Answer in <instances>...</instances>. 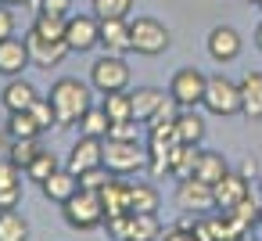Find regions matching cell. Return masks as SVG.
Masks as SVG:
<instances>
[{"label": "cell", "mask_w": 262, "mask_h": 241, "mask_svg": "<svg viewBox=\"0 0 262 241\" xmlns=\"http://www.w3.org/2000/svg\"><path fill=\"white\" fill-rule=\"evenodd\" d=\"M47 101H51V108H54V123H58L61 130L76 126V123L86 115V108L94 105V101H90V87L79 83V79H58V83L51 87Z\"/></svg>", "instance_id": "6da1fadb"}, {"label": "cell", "mask_w": 262, "mask_h": 241, "mask_svg": "<svg viewBox=\"0 0 262 241\" xmlns=\"http://www.w3.org/2000/svg\"><path fill=\"white\" fill-rule=\"evenodd\" d=\"M169 44H172V33H169L158 18L140 15V18L129 22V51L147 54V58H158V54L169 51Z\"/></svg>", "instance_id": "7a4b0ae2"}, {"label": "cell", "mask_w": 262, "mask_h": 241, "mask_svg": "<svg viewBox=\"0 0 262 241\" xmlns=\"http://www.w3.org/2000/svg\"><path fill=\"white\" fill-rule=\"evenodd\" d=\"M61 216L72 230H94L104 223V205H101V191H86L79 187L65 205H61Z\"/></svg>", "instance_id": "3957f363"}, {"label": "cell", "mask_w": 262, "mask_h": 241, "mask_svg": "<svg viewBox=\"0 0 262 241\" xmlns=\"http://www.w3.org/2000/svg\"><path fill=\"white\" fill-rule=\"evenodd\" d=\"M104 169L112 176H129L137 169H147V148L140 140H104Z\"/></svg>", "instance_id": "277c9868"}, {"label": "cell", "mask_w": 262, "mask_h": 241, "mask_svg": "<svg viewBox=\"0 0 262 241\" xmlns=\"http://www.w3.org/2000/svg\"><path fill=\"white\" fill-rule=\"evenodd\" d=\"M90 87L101 90V94L126 90V87H129V65H126V58H119V54H101V58L90 65Z\"/></svg>", "instance_id": "5b68a950"}, {"label": "cell", "mask_w": 262, "mask_h": 241, "mask_svg": "<svg viewBox=\"0 0 262 241\" xmlns=\"http://www.w3.org/2000/svg\"><path fill=\"white\" fill-rule=\"evenodd\" d=\"M212 115L219 119H230L241 112V87L226 76H208V87H205V101H201Z\"/></svg>", "instance_id": "8992f818"}, {"label": "cell", "mask_w": 262, "mask_h": 241, "mask_svg": "<svg viewBox=\"0 0 262 241\" xmlns=\"http://www.w3.org/2000/svg\"><path fill=\"white\" fill-rule=\"evenodd\" d=\"M205 87H208V76L201 69H176L169 83V97L180 108H198L205 101Z\"/></svg>", "instance_id": "52a82bcc"}, {"label": "cell", "mask_w": 262, "mask_h": 241, "mask_svg": "<svg viewBox=\"0 0 262 241\" xmlns=\"http://www.w3.org/2000/svg\"><path fill=\"white\" fill-rule=\"evenodd\" d=\"M176 205H180L183 212H194V216L212 212V209H215V191H212V184H205V180H198V176H187V180H180V187H176Z\"/></svg>", "instance_id": "ba28073f"}, {"label": "cell", "mask_w": 262, "mask_h": 241, "mask_svg": "<svg viewBox=\"0 0 262 241\" xmlns=\"http://www.w3.org/2000/svg\"><path fill=\"white\" fill-rule=\"evenodd\" d=\"M101 40V18L97 15H72L69 26H65V44L69 51H94Z\"/></svg>", "instance_id": "9c48e42d"}, {"label": "cell", "mask_w": 262, "mask_h": 241, "mask_svg": "<svg viewBox=\"0 0 262 241\" xmlns=\"http://www.w3.org/2000/svg\"><path fill=\"white\" fill-rule=\"evenodd\" d=\"M26 47H29V62L33 65H40V69H54V65H61L72 51H69V44L65 40H43L40 33H26Z\"/></svg>", "instance_id": "30bf717a"}, {"label": "cell", "mask_w": 262, "mask_h": 241, "mask_svg": "<svg viewBox=\"0 0 262 241\" xmlns=\"http://www.w3.org/2000/svg\"><path fill=\"white\" fill-rule=\"evenodd\" d=\"M97 166H104V140L101 137H79L72 155H69V169L79 176V173L97 169Z\"/></svg>", "instance_id": "8fae6325"}, {"label": "cell", "mask_w": 262, "mask_h": 241, "mask_svg": "<svg viewBox=\"0 0 262 241\" xmlns=\"http://www.w3.org/2000/svg\"><path fill=\"white\" fill-rule=\"evenodd\" d=\"M241 33L233 29V26H215L212 33H208V54H212V62H219V65H226V62H233L237 54H241Z\"/></svg>", "instance_id": "7c38bea8"}, {"label": "cell", "mask_w": 262, "mask_h": 241, "mask_svg": "<svg viewBox=\"0 0 262 241\" xmlns=\"http://www.w3.org/2000/svg\"><path fill=\"white\" fill-rule=\"evenodd\" d=\"M97 47H104V54H126L129 51V18H101V40Z\"/></svg>", "instance_id": "4fadbf2b"}, {"label": "cell", "mask_w": 262, "mask_h": 241, "mask_svg": "<svg viewBox=\"0 0 262 241\" xmlns=\"http://www.w3.org/2000/svg\"><path fill=\"white\" fill-rule=\"evenodd\" d=\"M26 65H29V47H26V40H15V36L0 40V76L15 79L18 72H26Z\"/></svg>", "instance_id": "5bb4252c"}, {"label": "cell", "mask_w": 262, "mask_h": 241, "mask_svg": "<svg viewBox=\"0 0 262 241\" xmlns=\"http://www.w3.org/2000/svg\"><path fill=\"white\" fill-rule=\"evenodd\" d=\"M22 202V176H18V166L11 158H0V212L4 209H15Z\"/></svg>", "instance_id": "9a60e30c"}, {"label": "cell", "mask_w": 262, "mask_h": 241, "mask_svg": "<svg viewBox=\"0 0 262 241\" xmlns=\"http://www.w3.org/2000/svg\"><path fill=\"white\" fill-rule=\"evenodd\" d=\"M40 187H43V194H47L51 202L65 205V202H69V198H72V194L79 191V176H76V173H72V169L65 166V169H54V173H51V176H47V180H43Z\"/></svg>", "instance_id": "2e32d148"}, {"label": "cell", "mask_w": 262, "mask_h": 241, "mask_svg": "<svg viewBox=\"0 0 262 241\" xmlns=\"http://www.w3.org/2000/svg\"><path fill=\"white\" fill-rule=\"evenodd\" d=\"M212 191H215V209H219V212L233 209L241 198H248V194H251V191H248V180H244L241 173H226Z\"/></svg>", "instance_id": "e0dca14e"}, {"label": "cell", "mask_w": 262, "mask_h": 241, "mask_svg": "<svg viewBox=\"0 0 262 241\" xmlns=\"http://www.w3.org/2000/svg\"><path fill=\"white\" fill-rule=\"evenodd\" d=\"M36 97H40V94H36V87H33L29 79H22V76H15V79L4 87V94H0V101H4V108H8V112H29Z\"/></svg>", "instance_id": "ac0fdd59"}, {"label": "cell", "mask_w": 262, "mask_h": 241, "mask_svg": "<svg viewBox=\"0 0 262 241\" xmlns=\"http://www.w3.org/2000/svg\"><path fill=\"white\" fill-rule=\"evenodd\" d=\"M237 87H241V115L262 119V72H248Z\"/></svg>", "instance_id": "d6986e66"}, {"label": "cell", "mask_w": 262, "mask_h": 241, "mask_svg": "<svg viewBox=\"0 0 262 241\" xmlns=\"http://www.w3.org/2000/svg\"><path fill=\"white\" fill-rule=\"evenodd\" d=\"M162 101H165V94H162L158 87H137V90L129 94V105H133V119H137V123H151Z\"/></svg>", "instance_id": "ffe728a7"}, {"label": "cell", "mask_w": 262, "mask_h": 241, "mask_svg": "<svg viewBox=\"0 0 262 241\" xmlns=\"http://www.w3.org/2000/svg\"><path fill=\"white\" fill-rule=\"evenodd\" d=\"M101 205H104V219L129 212V184L126 180H108L101 187Z\"/></svg>", "instance_id": "44dd1931"}, {"label": "cell", "mask_w": 262, "mask_h": 241, "mask_svg": "<svg viewBox=\"0 0 262 241\" xmlns=\"http://www.w3.org/2000/svg\"><path fill=\"white\" fill-rule=\"evenodd\" d=\"M226 173H230V169H226V158H223L219 151H198V162H194V176H198V180H205V184L215 187Z\"/></svg>", "instance_id": "7402d4cb"}, {"label": "cell", "mask_w": 262, "mask_h": 241, "mask_svg": "<svg viewBox=\"0 0 262 241\" xmlns=\"http://www.w3.org/2000/svg\"><path fill=\"white\" fill-rule=\"evenodd\" d=\"M176 137H180V144H201V137H205V119L194 112V108H183L180 115H176Z\"/></svg>", "instance_id": "603a6c76"}, {"label": "cell", "mask_w": 262, "mask_h": 241, "mask_svg": "<svg viewBox=\"0 0 262 241\" xmlns=\"http://www.w3.org/2000/svg\"><path fill=\"white\" fill-rule=\"evenodd\" d=\"M0 241H29V219L18 209L0 212Z\"/></svg>", "instance_id": "cb8c5ba5"}, {"label": "cell", "mask_w": 262, "mask_h": 241, "mask_svg": "<svg viewBox=\"0 0 262 241\" xmlns=\"http://www.w3.org/2000/svg\"><path fill=\"white\" fill-rule=\"evenodd\" d=\"M162 234L155 212H129V237L126 241H155Z\"/></svg>", "instance_id": "d4e9b609"}, {"label": "cell", "mask_w": 262, "mask_h": 241, "mask_svg": "<svg viewBox=\"0 0 262 241\" xmlns=\"http://www.w3.org/2000/svg\"><path fill=\"white\" fill-rule=\"evenodd\" d=\"M65 26H69V15L40 11V15H36V22H33V33H40L43 40H65Z\"/></svg>", "instance_id": "484cf974"}, {"label": "cell", "mask_w": 262, "mask_h": 241, "mask_svg": "<svg viewBox=\"0 0 262 241\" xmlns=\"http://www.w3.org/2000/svg\"><path fill=\"white\" fill-rule=\"evenodd\" d=\"M158 191L151 184H129V212H158Z\"/></svg>", "instance_id": "4316f807"}, {"label": "cell", "mask_w": 262, "mask_h": 241, "mask_svg": "<svg viewBox=\"0 0 262 241\" xmlns=\"http://www.w3.org/2000/svg\"><path fill=\"white\" fill-rule=\"evenodd\" d=\"M76 126L83 130V137H108L112 119L104 115V108H101V105H90V108H86V115H83Z\"/></svg>", "instance_id": "83f0119b"}, {"label": "cell", "mask_w": 262, "mask_h": 241, "mask_svg": "<svg viewBox=\"0 0 262 241\" xmlns=\"http://www.w3.org/2000/svg\"><path fill=\"white\" fill-rule=\"evenodd\" d=\"M43 130L36 126V119L29 112H11L8 115V137L11 140H26V137H40Z\"/></svg>", "instance_id": "f1b7e54d"}, {"label": "cell", "mask_w": 262, "mask_h": 241, "mask_svg": "<svg viewBox=\"0 0 262 241\" xmlns=\"http://www.w3.org/2000/svg\"><path fill=\"white\" fill-rule=\"evenodd\" d=\"M104 115L112 119V123H119V119H133V105H129V94L126 90H115V94H104Z\"/></svg>", "instance_id": "f546056e"}, {"label": "cell", "mask_w": 262, "mask_h": 241, "mask_svg": "<svg viewBox=\"0 0 262 241\" xmlns=\"http://www.w3.org/2000/svg\"><path fill=\"white\" fill-rule=\"evenodd\" d=\"M43 148H40V137H26V140H11V151H8V158L22 169V166H29L36 155H40Z\"/></svg>", "instance_id": "4dcf8cb0"}, {"label": "cell", "mask_w": 262, "mask_h": 241, "mask_svg": "<svg viewBox=\"0 0 262 241\" xmlns=\"http://www.w3.org/2000/svg\"><path fill=\"white\" fill-rule=\"evenodd\" d=\"M54 169H61V166H58V158H54V151H40V155L26 166V173H29V180H33V184H43Z\"/></svg>", "instance_id": "1f68e13d"}, {"label": "cell", "mask_w": 262, "mask_h": 241, "mask_svg": "<svg viewBox=\"0 0 262 241\" xmlns=\"http://www.w3.org/2000/svg\"><path fill=\"white\" fill-rule=\"evenodd\" d=\"M137 0H94V15L97 18H129Z\"/></svg>", "instance_id": "d6a6232c"}, {"label": "cell", "mask_w": 262, "mask_h": 241, "mask_svg": "<svg viewBox=\"0 0 262 241\" xmlns=\"http://www.w3.org/2000/svg\"><path fill=\"white\" fill-rule=\"evenodd\" d=\"M226 216H230L233 223H241V227H251V223H258V202L248 194V198H241L233 209H226Z\"/></svg>", "instance_id": "836d02e7"}, {"label": "cell", "mask_w": 262, "mask_h": 241, "mask_svg": "<svg viewBox=\"0 0 262 241\" xmlns=\"http://www.w3.org/2000/svg\"><path fill=\"white\" fill-rule=\"evenodd\" d=\"M140 126L144 123H137V119H119L108 126V137L112 140H140Z\"/></svg>", "instance_id": "e575fe53"}, {"label": "cell", "mask_w": 262, "mask_h": 241, "mask_svg": "<svg viewBox=\"0 0 262 241\" xmlns=\"http://www.w3.org/2000/svg\"><path fill=\"white\" fill-rule=\"evenodd\" d=\"M29 115L36 119V126H40V130L58 126V123H54V108H51V101H47V97H36V101H33V108H29Z\"/></svg>", "instance_id": "d590c367"}, {"label": "cell", "mask_w": 262, "mask_h": 241, "mask_svg": "<svg viewBox=\"0 0 262 241\" xmlns=\"http://www.w3.org/2000/svg\"><path fill=\"white\" fill-rule=\"evenodd\" d=\"M112 180V173L104 169V166H97V169H86V173H79V187H86V191H101L104 184Z\"/></svg>", "instance_id": "8d00e7d4"}, {"label": "cell", "mask_w": 262, "mask_h": 241, "mask_svg": "<svg viewBox=\"0 0 262 241\" xmlns=\"http://www.w3.org/2000/svg\"><path fill=\"white\" fill-rule=\"evenodd\" d=\"M180 112H183V108H180V105H176L172 97H165V101L158 105V112H155V119H151L147 126H162V123H176V115H180Z\"/></svg>", "instance_id": "74e56055"}, {"label": "cell", "mask_w": 262, "mask_h": 241, "mask_svg": "<svg viewBox=\"0 0 262 241\" xmlns=\"http://www.w3.org/2000/svg\"><path fill=\"white\" fill-rule=\"evenodd\" d=\"M8 36H15V15H11V8L0 4V40H8Z\"/></svg>", "instance_id": "f35d334b"}, {"label": "cell", "mask_w": 262, "mask_h": 241, "mask_svg": "<svg viewBox=\"0 0 262 241\" xmlns=\"http://www.w3.org/2000/svg\"><path fill=\"white\" fill-rule=\"evenodd\" d=\"M40 11H51V15H69V11H72V0H40Z\"/></svg>", "instance_id": "ab89813d"}, {"label": "cell", "mask_w": 262, "mask_h": 241, "mask_svg": "<svg viewBox=\"0 0 262 241\" xmlns=\"http://www.w3.org/2000/svg\"><path fill=\"white\" fill-rule=\"evenodd\" d=\"M165 241H198V237H194V230H187V227L180 223V227H172V230L165 234Z\"/></svg>", "instance_id": "60d3db41"}, {"label": "cell", "mask_w": 262, "mask_h": 241, "mask_svg": "<svg viewBox=\"0 0 262 241\" xmlns=\"http://www.w3.org/2000/svg\"><path fill=\"white\" fill-rule=\"evenodd\" d=\"M8 151H11V137L4 130V133H0V158H8Z\"/></svg>", "instance_id": "b9f144b4"}, {"label": "cell", "mask_w": 262, "mask_h": 241, "mask_svg": "<svg viewBox=\"0 0 262 241\" xmlns=\"http://www.w3.org/2000/svg\"><path fill=\"white\" fill-rule=\"evenodd\" d=\"M255 47L262 51V22H258V29H255Z\"/></svg>", "instance_id": "7bdbcfd3"}, {"label": "cell", "mask_w": 262, "mask_h": 241, "mask_svg": "<svg viewBox=\"0 0 262 241\" xmlns=\"http://www.w3.org/2000/svg\"><path fill=\"white\" fill-rule=\"evenodd\" d=\"M4 4H8V8H15V4H29V0H4Z\"/></svg>", "instance_id": "ee69618b"}, {"label": "cell", "mask_w": 262, "mask_h": 241, "mask_svg": "<svg viewBox=\"0 0 262 241\" xmlns=\"http://www.w3.org/2000/svg\"><path fill=\"white\" fill-rule=\"evenodd\" d=\"M258 227H262V205H258Z\"/></svg>", "instance_id": "f6af8a7d"}, {"label": "cell", "mask_w": 262, "mask_h": 241, "mask_svg": "<svg viewBox=\"0 0 262 241\" xmlns=\"http://www.w3.org/2000/svg\"><path fill=\"white\" fill-rule=\"evenodd\" d=\"M244 4H258V0H244Z\"/></svg>", "instance_id": "bcb514c9"}, {"label": "cell", "mask_w": 262, "mask_h": 241, "mask_svg": "<svg viewBox=\"0 0 262 241\" xmlns=\"http://www.w3.org/2000/svg\"><path fill=\"white\" fill-rule=\"evenodd\" d=\"M244 241H258V237H244Z\"/></svg>", "instance_id": "7dc6e473"}, {"label": "cell", "mask_w": 262, "mask_h": 241, "mask_svg": "<svg viewBox=\"0 0 262 241\" xmlns=\"http://www.w3.org/2000/svg\"><path fill=\"white\" fill-rule=\"evenodd\" d=\"M258 8H262V0H258Z\"/></svg>", "instance_id": "c3c4849f"}, {"label": "cell", "mask_w": 262, "mask_h": 241, "mask_svg": "<svg viewBox=\"0 0 262 241\" xmlns=\"http://www.w3.org/2000/svg\"><path fill=\"white\" fill-rule=\"evenodd\" d=\"M0 4H4V0H0Z\"/></svg>", "instance_id": "681fc988"}]
</instances>
